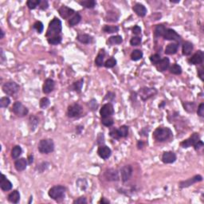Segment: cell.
Segmentation results:
<instances>
[{
    "label": "cell",
    "instance_id": "cell-23",
    "mask_svg": "<svg viewBox=\"0 0 204 204\" xmlns=\"http://www.w3.org/2000/svg\"><path fill=\"white\" fill-rule=\"evenodd\" d=\"M26 166H27V160L25 158L19 159L14 163V167L18 171H24L26 168Z\"/></svg>",
    "mask_w": 204,
    "mask_h": 204
},
{
    "label": "cell",
    "instance_id": "cell-14",
    "mask_svg": "<svg viewBox=\"0 0 204 204\" xmlns=\"http://www.w3.org/2000/svg\"><path fill=\"white\" fill-rule=\"evenodd\" d=\"M105 177L108 181H118L119 180V172L116 169H108L105 172Z\"/></svg>",
    "mask_w": 204,
    "mask_h": 204
},
{
    "label": "cell",
    "instance_id": "cell-43",
    "mask_svg": "<svg viewBox=\"0 0 204 204\" xmlns=\"http://www.w3.org/2000/svg\"><path fill=\"white\" fill-rule=\"evenodd\" d=\"M10 104V100L7 96L2 97L0 100V107L1 108H7V106H9Z\"/></svg>",
    "mask_w": 204,
    "mask_h": 204
},
{
    "label": "cell",
    "instance_id": "cell-13",
    "mask_svg": "<svg viewBox=\"0 0 204 204\" xmlns=\"http://www.w3.org/2000/svg\"><path fill=\"white\" fill-rule=\"evenodd\" d=\"M120 175L123 182H127L129 179L131 178L132 175V167L131 165H125L120 169Z\"/></svg>",
    "mask_w": 204,
    "mask_h": 204
},
{
    "label": "cell",
    "instance_id": "cell-10",
    "mask_svg": "<svg viewBox=\"0 0 204 204\" xmlns=\"http://www.w3.org/2000/svg\"><path fill=\"white\" fill-rule=\"evenodd\" d=\"M82 107L79 104H73L70 106H69L67 110V115L69 117H76L81 113Z\"/></svg>",
    "mask_w": 204,
    "mask_h": 204
},
{
    "label": "cell",
    "instance_id": "cell-19",
    "mask_svg": "<svg viewBox=\"0 0 204 204\" xmlns=\"http://www.w3.org/2000/svg\"><path fill=\"white\" fill-rule=\"evenodd\" d=\"M0 188L4 191L11 190L12 188L11 182L8 180L3 174H2V177H1V180H0Z\"/></svg>",
    "mask_w": 204,
    "mask_h": 204
},
{
    "label": "cell",
    "instance_id": "cell-41",
    "mask_svg": "<svg viewBox=\"0 0 204 204\" xmlns=\"http://www.w3.org/2000/svg\"><path fill=\"white\" fill-rule=\"evenodd\" d=\"M83 82H84L83 79H81V80L78 81L77 82H74L73 84V86H72L73 90L76 92H78V93H80L81 90L82 85H83Z\"/></svg>",
    "mask_w": 204,
    "mask_h": 204
},
{
    "label": "cell",
    "instance_id": "cell-50",
    "mask_svg": "<svg viewBox=\"0 0 204 204\" xmlns=\"http://www.w3.org/2000/svg\"><path fill=\"white\" fill-rule=\"evenodd\" d=\"M109 135H110L111 137H113V139H117V140H118V139H120V136H119V134H118V132H117V129H112L110 130V132H109Z\"/></svg>",
    "mask_w": 204,
    "mask_h": 204
},
{
    "label": "cell",
    "instance_id": "cell-27",
    "mask_svg": "<svg viewBox=\"0 0 204 204\" xmlns=\"http://www.w3.org/2000/svg\"><path fill=\"white\" fill-rule=\"evenodd\" d=\"M77 39L81 43H84V44H89L90 42H92V38L91 36H89V34H79V35L77 37Z\"/></svg>",
    "mask_w": 204,
    "mask_h": 204
},
{
    "label": "cell",
    "instance_id": "cell-48",
    "mask_svg": "<svg viewBox=\"0 0 204 204\" xmlns=\"http://www.w3.org/2000/svg\"><path fill=\"white\" fill-rule=\"evenodd\" d=\"M34 28L38 31V33L41 34L43 31L44 26H43V24L41 22H36L34 24Z\"/></svg>",
    "mask_w": 204,
    "mask_h": 204
},
{
    "label": "cell",
    "instance_id": "cell-24",
    "mask_svg": "<svg viewBox=\"0 0 204 204\" xmlns=\"http://www.w3.org/2000/svg\"><path fill=\"white\" fill-rule=\"evenodd\" d=\"M179 49V44L177 43H171L167 46L165 49V54L167 55H172L177 53Z\"/></svg>",
    "mask_w": 204,
    "mask_h": 204
},
{
    "label": "cell",
    "instance_id": "cell-40",
    "mask_svg": "<svg viewBox=\"0 0 204 204\" xmlns=\"http://www.w3.org/2000/svg\"><path fill=\"white\" fill-rule=\"evenodd\" d=\"M40 2L41 0H29L26 2V4H27V7H29V9L34 10L38 6H39Z\"/></svg>",
    "mask_w": 204,
    "mask_h": 204
},
{
    "label": "cell",
    "instance_id": "cell-52",
    "mask_svg": "<svg viewBox=\"0 0 204 204\" xmlns=\"http://www.w3.org/2000/svg\"><path fill=\"white\" fill-rule=\"evenodd\" d=\"M87 201H86V199L84 197H80L78 198V200H76L73 201V203H81V204H83V203H86Z\"/></svg>",
    "mask_w": 204,
    "mask_h": 204
},
{
    "label": "cell",
    "instance_id": "cell-37",
    "mask_svg": "<svg viewBox=\"0 0 204 204\" xmlns=\"http://www.w3.org/2000/svg\"><path fill=\"white\" fill-rule=\"evenodd\" d=\"M165 31H166V28L164 27V26H163V25H158V26H155V35L156 37L164 36Z\"/></svg>",
    "mask_w": 204,
    "mask_h": 204
},
{
    "label": "cell",
    "instance_id": "cell-25",
    "mask_svg": "<svg viewBox=\"0 0 204 204\" xmlns=\"http://www.w3.org/2000/svg\"><path fill=\"white\" fill-rule=\"evenodd\" d=\"M193 50V44L190 42H185L183 45L182 53L184 56H189Z\"/></svg>",
    "mask_w": 204,
    "mask_h": 204
},
{
    "label": "cell",
    "instance_id": "cell-6",
    "mask_svg": "<svg viewBox=\"0 0 204 204\" xmlns=\"http://www.w3.org/2000/svg\"><path fill=\"white\" fill-rule=\"evenodd\" d=\"M13 112L15 115L18 117H22L28 114V108L26 106H24L20 101H16L13 105Z\"/></svg>",
    "mask_w": 204,
    "mask_h": 204
},
{
    "label": "cell",
    "instance_id": "cell-55",
    "mask_svg": "<svg viewBox=\"0 0 204 204\" xmlns=\"http://www.w3.org/2000/svg\"><path fill=\"white\" fill-rule=\"evenodd\" d=\"M198 75H199V77H200L201 80L203 81L204 74H203V67H201V68L198 69Z\"/></svg>",
    "mask_w": 204,
    "mask_h": 204
},
{
    "label": "cell",
    "instance_id": "cell-26",
    "mask_svg": "<svg viewBox=\"0 0 204 204\" xmlns=\"http://www.w3.org/2000/svg\"><path fill=\"white\" fill-rule=\"evenodd\" d=\"M20 200V194L18 191H13L8 195V201L11 203H18Z\"/></svg>",
    "mask_w": 204,
    "mask_h": 204
},
{
    "label": "cell",
    "instance_id": "cell-35",
    "mask_svg": "<svg viewBox=\"0 0 204 204\" xmlns=\"http://www.w3.org/2000/svg\"><path fill=\"white\" fill-rule=\"evenodd\" d=\"M79 4L85 8H93L96 6V2L94 0H86V1H81L79 2Z\"/></svg>",
    "mask_w": 204,
    "mask_h": 204
},
{
    "label": "cell",
    "instance_id": "cell-17",
    "mask_svg": "<svg viewBox=\"0 0 204 204\" xmlns=\"http://www.w3.org/2000/svg\"><path fill=\"white\" fill-rule=\"evenodd\" d=\"M54 86H55V83H54V81L53 79H50V78H48L45 81L44 84H43V93L46 94H48L49 93H51L54 89Z\"/></svg>",
    "mask_w": 204,
    "mask_h": 204
},
{
    "label": "cell",
    "instance_id": "cell-33",
    "mask_svg": "<svg viewBox=\"0 0 204 204\" xmlns=\"http://www.w3.org/2000/svg\"><path fill=\"white\" fill-rule=\"evenodd\" d=\"M117 132L120 137H126L129 134V127L126 125H122L117 129Z\"/></svg>",
    "mask_w": 204,
    "mask_h": 204
},
{
    "label": "cell",
    "instance_id": "cell-39",
    "mask_svg": "<svg viewBox=\"0 0 204 204\" xmlns=\"http://www.w3.org/2000/svg\"><path fill=\"white\" fill-rule=\"evenodd\" d=\"M183 107H184V109L188 113H193L195 111V105L193 102H185V103H183Z\"/></svg>",
    "mask_w": 204,
    "mask_h": 204
},
{
    "label": "cell",
    "instance_id": "cell-30",
    "mask_svg": "<svg viewBox=\"0 0 204 204\" xmlns=\"http://www.w3.org/2000/svg\"><path fill=\"white\" fill-rule=\"evenodd\" d=\"M22 152V148L20 146H15L11 150V157L14 159V160H16L21 155Z\"/></svg>",
    "mask_w": 204,
    "mask_h": 204
},
{
    "label": "cell",
    "instance_id": "cell-7",
    "mask_svg": "<svg viewBox=\"0 0 204 204\" xmlns=\"http://www.w3.org/2000/svg\"><path fill=\"white\" fill-rule=\"evenodd\" d=\"M200 140V135L198 133H193L191 136L188 139H187L186 140H183V142H181L180 145L182 148H188L191 146H194Z\"/></svg>",
    "mask_w": 204,
    "mask_h": 204
},
{
    "label": "cell",
    "instance_id": "cell-16",
    "mask_svg": "<svg viewBox=\"0 0 204 204\" xmlns=\"http://www.w3.org/2000/svg\"><path fill=\"white\" fill-rule=\"evenodd\" d=\"M176 160V153L173 152H165L162 155V161L164 164H172Z\"/></svg>",
    "mask_w": 204,
    "mask_h": 204
},
{
    "label": "cell",
    "instance_id": "cell-22",
    "mask_svg": "<svg viewBox=\"0 0 204 204\" xmlns=\"http://www.w3.org/2000/svg\"><path fill=\"white\" fill-rule=\"evenodd\" d=\"M203 180V177L201 176H195V177L193 178H191L190 179H188L187 181H184V182H181L180 185L179 187L180 188H187V187H189V186L192 185L193 183H196V182H200V181Z\"/></svg>",
    "mask_w": 204,
    "mask_h": 204
},
{
    "label": "cell",
    "instance_id": "cell-21",
    "mask_svg": "<svg viewBox=\"0 0 204 204\" xmlns=\"http://www.w3.org/2000/svg\"><path fill=\"white\" fill-rule=\"evenodd\" d=\"M132 10H133L134 12L138 16L144 17L146 15V14H147V9H146V7L143 5L140 4V3H136V4L134 5Z\"/></svg>",
    "mask_w": 204,
    "mask_h": 204
},
{
    "label": "cell",
    "instance_id": "cell-54",
    "mask_svg": "<svg viewBox=\"0 0 204 204\" xmlns=\"http://www.w3.org/2000/svg\"><path fill=\"white\" fill-rule=\"evenodd\" d=\"M140 32H141V29L140 26H135L133 28H132V33H133L134 34H136V35H137V34H140Z\"/></svg>",
    "mask_w": 204,
    "mask_h": 204
},
{
    "label": "cell",
    "instance_id": "cell-8",
    "mask_svg": "<svg viewBox=\"0 0 204 204\" xmlns=\"http://www.w3.org/2000/svg\"><path fill=\"white\" fill-rule=\"evenodd\" d=\"M140 96L141 99L143 101H146L148 100L150 97L153 96L154 95L157 93V90L154 88H147V87H144V88H142V89H140Z\"/></svg>",
    "mask_w": 204,
    "mask_h": 204
},
{
    "label": "cell",
    "instance_id": "cell-61",
    "mask_svg": "<svg viewBox=\"0 0 204 204\" xmlns=\"http://www.w3.org/2000/svg\"><path fill=\"white\" fill-rule=\"evenodd\" d=\"M1 37H0V38H3V37H4V32L2 31V30H1Z\"/></svg>",
    "mask_w": 204,
    "mask_h": 204
},
{
    "label": "cell",
    "instance_id": "cell-47",
    "mask_svg": "<svg viewBox=\"0 0 204 204\" xmlns=\"http://www.w3.org/2000/svg\"><path fill=\"white\" fill-rule=\"evenodd\" d=\"M161 60V58H160V54H153V55H152V56L150 57V61L152 63H153L154 65H156V64L159 62V61Z\"/></svg>",
    "mask_w": 204,
    "mask_h": 204
},
{
    "label": "cell",
    "instance_id": "cell-58",
    "mask_svg": "<svg viewBox=\"0 0 204 204\" xmlns=\"http://www.w3.org/2000/svg\"><path fill=\"white\" fill-rule=\"evenodd\" d=\"M143 142L141 140H139L138 143H137V147H138V148H143Z\"/></svg>",
    "mask_w": 204,
    "mask_h": 204
},
{
    "label": "cell",
    "instance_id": "cell-34",
    "mask_svg": "<svg viewBox=\"0 0 204 204\" xmlns=\"http://www.w3.org/2000/svg\"><path fill=\"white\" fill-rule=\"evenodd\" d=\"M170 72L172 74H176V75H179L182 73V68L180 66H179L177 64H174L170 67Z\"/></svg>",
    "mask_w": 204,
    "mask_h": 204
},
{
    "label": "cell",
    "instance_id": "cell-51",
    "mask_svg": "<svg viewBox=\"0 0 204 204\" xmlns=\"http://www.w3.org/2000/svg\"><path fill=\"white\" fill-rule=\"evenodd\" d=\"M197 113H198V115L200 116V117H203L204 116V104L203 103H201L200 105H199Z\"/></svg>",
    "mask_w": 204,
    "mask_h": 204
},
{
    "label": "cell",
    "instance_id": "cell-42",
    "mask_svg": "<svg viewBox=\"0 0 204 204\" xmlns=\"http://www.w3.org/2000/svg\"><path fill=\"white\" fill-rule=\"evenodd\" d=\"M48 42L51 45H58L59 43L61 42V36H55L53 38H48Z\"/></svg>",
    "mask_w": 204,
    "mask_h": 204
},
{
    "label": "cell",
    "instance_id": "cell-9",
    "mask_svg": "<svg viewBox=\"0 0 204 204\" xmlns=\"http://www.w3.org/2000/svg\"><path fill=\"white\" fill-rule=\"evenodd\" d=\"M101 118L110 117L114 114V108L113 105L111 103H107L102 106V108L100 110Z\"/></svg>",
    "mask_w": 204,
    "mask_h": 204
},
{
    "label": "cell",
    "instance_id": "cell-46",
    "mask_svg": "<svg viewBox=\"0 0 204 204\" xmlns=\"http://www.w3.org/2000/svg\"><path fill=\"white\" fill-rule=\"evenodd\" d=\"M49 100L47 97H43V98L41 99L40 101V107L42 108H43V109H45V108H46L49 105Z\"/></svg>",
    "mask_w": 204,
    "mask_h": 204
},
{
    "label": "cell",
    "instance_id": "cell-5",
    "mask_svg": "<svg viewBox=\"0 0 204 204\" xmlns=\"http://www.w3.org/2000/svg\"><path fill=\"white\" fill-rule=\"evenodd\" d=\"M2 91L7 95H14L19 91L20 87L17 83L14 81H9L5 83L2 87Z\"/></svg>",
    "mask_w": 204,
    "mask_h": 204
},
{
    "label": "cell",
    "instance_id": "cell-56",
    "mask_svg": "<svg viewBox=\"0 0 204 204\" xmlns=\"http://www.w3.org/2000/svg\"><path fill=\"white\" fill-rule=\"evenodd\" d=\"M203 146V141L200 140L195 146H194V148H195V150H199V149H200V148H202Z\"/></svg>",
    "mask_w": 204,
    "mask_h": 204
},
{
    "label": "cell",
    "instance_id": "cell-31",
    "mask_svg": "<svg viewBox=\"0 0 204 204\" xmlns=\"http://www.w3.org/2000/svg\"><path fill=\"white\" fill-rule=\"evenodd\" d=\"M104 58H105V51L104 50H101V52L99 53L97 57L95 59V64H96V66H99V67L103 66Z\"/></svg>",
    "mask_w": 204,
    "mask_h": 204
},
{
    "label": "cell",
    "instance_id": "cell-12",
    "mask_svg": "<svg viewBox=\"0 0 204 204\" xmlns=\"http://www.w3.org/2000/svg\"><path fill=\"white\" fill-rule=\"evenodd\" d=\"M203 58H204L203 52L202 50H198V52H196V53L188 60V62H189L191 65V64H192V65H200V64L203 63Z\"/></svg>",
    "mask_w": 204,
    "mask_h": 204
},
{
    "label": "cell",
    "instance_id": "cell-29",
    "mask_svg": "<svg viewBox=\"0 0 204 204\" xmlns=\"http://www.w3.org/2000/svg\"><path fill=\"white\" fill-rule=\"evenodd\" d=\"M143 58V52L140 49H135L132 52L131 59L132 61H139Z\"/></svg>",
    "mask_w": 204,
    "mask_h": 204
},
{
    "label": "cell",
    "instance_id": "cell-3",
    "mask_svg": "<svg viewBox=\"0 0 204 204\" xmlns=\"http://www.w3.org/2000/svg\"><path fill=\"white\" fill-rule=\"evenodd\" d=\"M38 149L42 154H49L54 150V141L51 139H43L39 141Z\"/></svg>",
    "mask_w": 204,
    "mask_h": 204
},
{
    "label": "cell",
    "instance_id": "cell-53",
    "mask_svg": "<svg viewBox=\"0 0 204 204\" xmlns=\"http://www.w3.org/2000/svg\"><path fill=\"white\" fill-rule=\"evenodd\" d=\"M48 2L47 1H41L40 4H39V7L42 10H46L48 8Z\"/></svg>",
    "mask_w": 204,
    "mask_h": 204
},
{
    "label": "cell",
    "instance_id": "cell-20",
    "mask_svg": "<svg viewBox=\"0 0 204 204\" xmlns=\"http://www.w3.org/2000/svg\"><path fill=\"white\" fill-rule=\"evenodd\" d=\"M58 12L59 14L61 15V17L62 19H68L69 17L71 16V15L74 13V10H73V9L69 8V7H66V6H62L61 8H59Z\"/></svg>",
    "mask_w": 204,
    "mask_h": 204
},
{
    "label": "cell",
    "instance_id": "cell-28",
    "mask_svg": "<svg viewBox=\"0 0 204 204\" xmlns=\"http://www.w3.org/2000/svg\"><path fill=\"white\" fill-rule=\"evenodd\" d=\"M122 42H123V39L121 36H120V35L112 36V37H110V38H108V44L111 45V46H113V45L120 44Z\"/></svg>",
    "mask_w": 204,
    "mask_h": 204
},
{
    "label": "cell",
    "instance_id": "cell-60",
    "mask_svg": "<svg viewBox=\"0 0 204 204\" xmlns=\"http://www.w3.org/2000/svg\"><path fill=\"white\" fill-rule=\"evenodd\" d=\"M3 60H4V54H3V52H2V49H1V62H3Z\"/></svg>",
    "mask_w": 204,
    "mask_h": 204
},
{
    "label": "cell",
    "instance_id": "cell-62",
    "mask_svg": "<svg viewBox=\"0 0 204 204\" xmlns=\"http://www.w3.org/2000/svg\"><path fill=\"white\" fill-rule=\"evenodd\" d=\"M171 2H176H176H179V1H171Z\"/></svg>",
    "mask_w": 204,
    "mask_h": 204
},
{
    "label": "cell",
    "instance_id": "cell-32",
    "mask_svg": "<svg viewBox=\"0 0 204 204\" xmlns=\"http://www.w3.org/2000/svg\"><path fill=\"white\" fill-rule=\"evenodd\" d=\"M81 19V16L80 15V14L77 13V14H74V15L69 19V26H76L77 24H78L80 22Z\"/></svg>",
    "mask_w": 204,
    "mask_h": 204
},
{
    "label": "cell",
    "instance_id": "cell-49",
    "mask_svg": "<svg viewBox=\"0 0 204 204\" xmlns=\"http://www.w3.org/2000/svg\"><path fill=\"white\" fill-rule=\"evenodd\" d=\"M141 43V38L140 37H133L130 40V44L132 46H139V45Z\"/></svg>",
    "mask_w": 204,
    "mask_h": 204
},
{
    "label": "cell",
    "instance_id": "cell-4",
    "mask_svg": "<svg viewBox=\"0 0 204 204\" xmlns=\"http://www.w3.org/2000/svg\"><path fill=\"white\" fill-rule=\"evenodd\" d=\"M49 196L54 200H60L64 199L66 194V188L62 186H54L49 190Z\"/></svg>",
    "mask_w": 204,
    "mask_h": 204
},
{
    "label": "cell",
    "instance_id": "cell-36",
    "mask_svg": "<svg viewBox=\"0 0 204 204\" xmlns=\"http://www.w3.org/2000/svg\"><path fill=\"white\" fill-rule=\"evenodd\" d=\"M103 31L105 32V33L108 34H112L115 33V32H117L119 31V27L117 26H105L103 27Z\"/></svg>",
    "mask_w": 204,
    "mask_h": 204
},
{
    "label": "cell",
    "instance_id": "cell-38",
    "mask_svg": "<svg viewBox=\"0 0 204 204\" xmlns=\"http://www.w3.org/2000/svg\"><path fill=\"white\" fill-rule=\"evenodd\" d=\"M38 125V119L35 116H31L30 117V126L32 131H34Z\"/></svg>",
    "mask_w": 204,
    "mask_h": 204
},
{
    "label": "cell",
    "instance_id": "cell-44",
    "mask_svg": "<svg viewBox=\"0 0 204 204\" xmlns=\"http://www.w3.org/2000/svg\"><path fill=\"white\" fill-rule=\"evenodd\" d=\"M101 123L106 127H110L112 126L114 123L113 121V119L112 117H105V118H101Z\"/></svg>",
    "mask_w": 204,
    "mask_h": 204
},
{
    "label": "cell",
    "instance_id": "cell-11",
    "mask_svg": "<svg viewBox=\"0 0 204 204\" xmlns=\"http://www.w3.org/2000/svg\"><path fill=\"white\" fill-rule=\"evenodd\" d=\"M163 37L165 40H171L176 42H179L181 40L180 36L172 29H167Z\"/></svg>",
    "mask_w": 204,
    "mask_h": 204
},
{
    "label": "cell",
    "instance_id": "cell-2",
    "mask_svg": "<svg viewBox=\"0 0 204 204\" xmlns=\"http://www.w3.org/2000/svg\"><path fill=\"white\" fill-rule=\"evenodd\" d=\"M153 137L155 140L164 142L172 137V132L169 128H157L153 132Z\"/></svg>",
    "mask_w": 204,
    "mask_h": 204
},
{
    "label": "cell",
    "instance_id": "cell-1",
    "mask_svg": "<svg viewBox=\"0 0 204 204\" xmlns=\"http://www.w3.org/2000/svg\"><path fill=\"white\" fill-rule=\"evenodd\" d=\"M61 30H62V26H61V20L57 18H54L49 22L46 31V37L49 38L55 37V36H59L58 34L61 32Z\"/></svg>",
    "mask_w": 204,
    "mask_h": 204
},
{
    "label": "cell",
    "instance_id": "cell-57",
    "mask_svg": "<svg viewBox=\"0 0 204 204\" xmlns=\"http://www.w3.org/2000/svg\"><path fill=\"white\" fill-rule=\"evenodd\" d=\"M33 162H34V156H33V155H29L28 163L30 164H31Z\"/></svg>",
    "mask_w": 204,
    "mask_h": 204
},
{
    "label": "cell",
    "instance_id": "cell-18",
    "mask_svg": "<svg viewBox=\"0 0 204 204\" xmlns=\"http://www.w3.org/2000/svg\"><path fill=\"white\" fill-rule=\"evenodd\" d=\"M169 65H170V61L167 58H164L161 59L159 62H158L156 65H155V67H156V69L160 72H164V71L167 70L169 67Z\"/></svg>",
    "mask_w": 204,
    "mask_h": 204
},
{
    "label": "cell",
    "instance_id": "cell-59",
    "mask_svg": "<svg viewBox=\"0 0 204 204\" xmlns=\"http://www.w3.org/2000/svg\"><path fill=\"white\" fill-rule=\"evenodd\" d=\"M99 203H109V201H108V200H105L104 198H102L101 201Z\"/></svg>",
    "mask_w": 204,
    "mask_h": 204
},
{
    "label": "cell",
    "instance_id": "cell-15",
    "mask_svg": "<svg viewBox=\"0 0 204 204\" xmlns=\"http://www.w3.org/2000/svg\"><path fill=\"white\" fill-rule=\"evenodd\" d=\"M97 153H98L99 156L104 160H107L108 158L111 156V154H112V151L108 147L105 145H101L98 148V150H97Z\"/></svg>",
    "mask_w": 204,
    "mask_h": 204
},
{
    "label": "cell",
    "instance_id": "cell-45",
    "mask_svg": "<svg viewBox=\"0 0 204 204\" xmlns=\"http://www.w3.org/2000/svg\"><path fill=\"white\" fill-rule=\"evenodd\" d=\"M104 65H105V66L106 68H113V67H114V66L117 65V61H116L115 58H111L108 59V60L105 62Z\"/></svg>",
    "mask_w": 204,
    "mask_h": 204
}]
</instances>
